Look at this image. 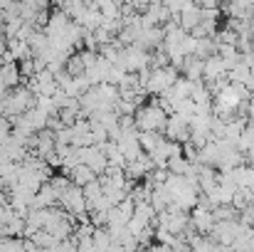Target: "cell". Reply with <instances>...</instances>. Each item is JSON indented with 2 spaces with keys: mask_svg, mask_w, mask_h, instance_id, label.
Returning <instances> with one entry per match:
<instances>
[{
  "mask_svg": "<svg viewBox=\"0 0 254 252\" xmlns=\"http://www.w3.org/2000/svg\"><path fill=\"white\" fill-rule=\"evenodd\" d=\"M79 159H82V164L91 168L96 175L99 173H104L106 166H109V159H106V154L101 151V146H96V144H91V146H82L79 149Z\"/></svg>",
  "mask_w": 254,
  "mask_h": 252,
  "instance_id": "5",
  "label": "cell"
},
{
  "mask_svg": "<svg viewBox=\"0 0 254 252\" xmlns=\"http://www.w3.org/2000/svg\"><path fill=\"white\" fill-rule=\"evenodd\" d=\"M200 20H202V12H200V7H197L195 2H185V5L178 10V25H180L185 32H190Z\"/></svg>",
  "mask_w": 254,
  "mask_h": 252,
  "instance_id": "6",
  "label": "cell"
},
{
  "mask_svg": "<svg viewBox=\"0 0 254 252\" xmlns=\"http://www.w3.org/2000/svg\"><path fill=\"white\" fill-rule=\"evenodd\" d=\"M222 75H227V65L222 62V57L217 52L210 55L207 60H202V80L205 82H212V80H217Z\"/></svg>",
  "mask_w": 254,
  "mask_h": 252,
  "instance_id": "7",
  "label": "cell"
},
{
  "mask_svg": "<svg viewBox=\"0 0 254 252\" xmlns=\"http://www.w3.org/2000/svg\"><path fill=\"white\" fill-rule=\"evenodd\" d=\"M252 203H254V195H252Z\"/></svg>",
  "mask_w": 254,
  "mask_h": 252,
  "instance_id": "18",
  "label": "cell"
},
{
  "mask_svg": "<svg viewBox=\"0 0 254 252\" xmlns=\"http://www.w3.org/2000/svg\"><path fill=\"white\" fill-rule=\"evenodd\" d=\"M190 225L197 230V233H210L212 225H215V215L212 210H205V208H192L190 210Z\"/></svg>",
  "mask_w": 254,
  "mask_h": 252,
  "instance_id": "8",
  "label": "cell"
},
{
  "mask_svg": "<svg viewBox=\"0 0 254 252\" xmlns=\"http://www.w3.org/2000/svg\"><path fill=\"white\" fill-rule=\"evenodd\" d=\"M222 2H230V0H222Z\"/></svg>",
  "mask_w": 254,
  "mask_h": 252,
  "instance_id": "17",
  "label": "cell"
},
{
  "mask_svg": "<svg viewBox=\"0 0 254 252\" xmlns=\"http://www.w3.org/2000/svg\"><path fill=\"white\" fill-rule=\"evenodd\" d=\"M247 67H250V75L254 77V62H252V65H247Z\"/></svg>",
  "mask_w": 254,
  "mask_h": 252,
  "instance_id": "16",
  "label": "cell"
},
{
  "mask_svg": "<svg viewBox=\"0 0 254 252\" xmlns=\"http://www.w3.org/2000/svg\"><path fill=\"white\" fill-rule=\"evenodd\" d=\"M180 72L188 80H200L202 77V60L195 57V55H185L183 57V65H180Z\"/></svg>",
  "mask_w": 254,
  "mask_h": 252,
  "instance_id": "11",
  "label": "cell"
},
{
  "mask_svg": "<svg viewBox=\"0 0 254 252\" xmlns=\"http://www.w3.org/2000/svg\"><path fill=\"white\" fill-rule=\"evenodd\" d=\"M247 230V225H242L240 220H215V225H212V230L207 233L217 245H222V248H230L232 243H235V238L240 235V233H245Z\"/></svg>",
  "mask_w": 254,
  "mask_h": 252,
  "instance_id": "3",
  "label": "cell"
},
{
  "mask_svg": "<svg viewBox=\"0 0 254 252\" xmlns=\"http://www.w3.org/2000/svg\"><path fill=\"white\" fill-rule=\"evenodd\" d=\"M166 139V134L163 131H138V144H141V149L148 154V151H153L161 141Z\"/></svg>",
  "mask_w": 254,
  "mask_h": 252,
  "instance_id": "13",
  "label": "cell"
},
{
  "mask_svg": "<svg viewBox=\"0 0 254 252\" xmlns=\"http://www.w3.org/2000/svg\"><path fill=\"white\" fill-rule=\"evenodd\" d=\"M64 173H67V175H69V180H72L74 185H79V188L86 185L89 180H94V178H96V173L86 166V164H82V161H79L77 166H72L69 170H64Z\"/></svg>",
  "mask_w": 254,
  "mask_h": 252,
  "instance_id": "10",
  "label": "cell"
},
{
  "mask_svg": "<svg viewBox=\"0 0 254 252\" xmlns=\"http://www.w3.org/2000/svg\"><path fill=\"white\" fill-rule=\"evenodd\" d=\"M237 220H240L242 225H247V228H254V203H250V205H245V208L240 210Z\"/></svg>",
  "mask_w": 254,
  "mask_h": 252,
  "instance_id": "15",
  "label": "cell"
},
{
  "mask_svg": "<svg viewBox=\"0 0 254 252\" xmlns=\"http://www.w3.org/2000/svg\"><path fill=\"white\" fill-rule=\"evenodd\" d=\"M163 134H166V139L178 141V144L188 141V139H190V119L183 116V114H178V111H170L168 121H166V126H163Z\"/></svg>",
  "mask_w": 254,
  "mask_h": 252,
  "instance_id": "4",
  "label": "cell"
},
{
  "mask_svg": "<svg viewBox=\"0 0 254 252\" xmlns=\"http://www.w3.org/2000/svg\"><path fill=\"white\" fill-rule=\"evenodd\" d=\"M215 52H217V40H215V35H212V37H197V40H195V50H192L195 57L207 60V57L215 55Z\"/></svg>",
  "mask_w": 254,
  "mask_h": 252,
  "instance_id": "12",
  "label": "cell"
},
{
  "mask_svg": "<svg viewBox=\"0 0 254 252\" xmlns=\"http://www.w3.org/2000/svg\"><path fill=\"white\" fill-rule=\"evenodd\" d=\"M57 205H60L64 213H69L74 220L86 215V198H84V193H82V188H79V185H74V183H72L67 190H62V193H60Z\"/></svg>",
  "mask_w": 254,
  "mask_h": 252,
  "instance_id": "2",
  "label": "cell"
},
{
  "mask_svg": "<svg viewBox=\"0 0 254 252\" xmlns=\"http://www.w3.org/2000/svg\"><path fill=\"white\" fill-rule=\"evenodd\" d=\"M133 121H136L138 131H163V126L168 121V111L156 99H151L148 104H141L133 111Z\"/></svg>",
  "mask_w": 254,
  "mask_h": 252,
  "instance_id": "1",
  "label": "cell"
},
{
  "mask_svg": "<svg viewBox=\"0 0 254 252\" xmlns=\"http://www.w3.org/2000/svg\"><path fill=\"white\" fill-rule=\"evenodd\" d=\"M0 82H2L5 89H12V86H17V84L22 82V75H20L17 62H5V65H0Z\"/></svg>",
  "mask_w": 254,
  "mask_h": 252,
  "instance_id": "9",
  "label": "cell"
},
{
  "mask_svg": "<svg viewBox=\"0 0 254 252\" xmlns=\"http://www.w3.org/2000/svg\"><path fill=\"white\" fill-rule=\"evenodd\" d=\"M64 70L72 75V77H77V75H84V62H82V57H79V52H72L69 57H67V62H64Z\"/></svg>",
  "mask_w": 254,
  "mask_h": 252,
  "instance_id": "14",
  "label": "cell"
}]
</instances>
